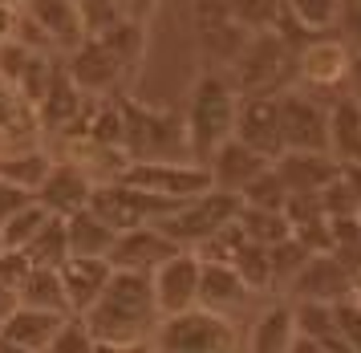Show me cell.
Returning <instances> with one entry per match:
<instances>
[{
    "instance_id": "cell-35",
    "label": "cell",
    "mask_w": 361,
    "mask_h": 353,
    "mask_svg": "<svg viewBox=\"0 0 361 353\" xmlns=\"http://www.w3.org/2000/svg\"><path fill=\"white\" fill-rule=\"evenodd\" d=\"M284 16V0H235V20L247 32H268L280 25Z\"/></svg>"
},
{
    "instance_id": "cell-31",
    "label": "cell",
    "mask_w": 361,
    "mask_h": 353,
    "mask_svg": "<svg viewBox=\"0 0 361 353\" xmlns=\"http://www.w3.org/2000/svg\"><path fill=\"white\" fill-rule=\"evenodd\" d=\"M45 220H49V211L41 208L37 199H29V203H20L4 224H0V244L4 248H17V252H25L29 244L37 240V232L45 227Z\"/></svg>"
},
{
    "instance_id": "cell-1",
    "label": "cell",
    "mask_w": 361,
    "mask_h": 353,
    "mask_svg": "<svg viewBox=\"0 0 361 353\" xmlns=\"http://www.w3.org/2000/svg\"><path fill=\"white\" fill-rule=\"evenodd\" d=\"M90 333L98 337V345H138L150 341L154 325H159V305H154V289H150L147 273H126L114 268L102 297L94 309L85 313Z\"/></svg>"
},
{
    "instance_id": "cell-3",
    "label": "cell",
    "mask_w": 361,
    "mask_h": 353,
    "mask_svg": "<svg viewBox=\"0 0 361 353\" xmlns=\"http://www.w3.org/2000/svg\"><path fill=\"white\" fill-rule=\"evenodd\" d=\"M224 78L231 81V90L240 97H272L296 85V49L288 37H280L276 29L252 32L247 45L240 49V57L224 69Z\"/></svg>"
},
{
    "instance_id": "cell-20",
    "label": "cell",
    "mask_w": 361,
    "mask_h": 353,
    "mask_svg": "<svg viewBox=\"0 0 361 353\" xmlns=\"http://www.w3.org/2000/svg\"><path fill=\"white\" fill-rule=\"evenodd\" d=\"M293 341H296V321H293V305L284 297H272L244 325V353H288Z\"/></svg>"
},
{
    "instance_id": "cell-37",
    "label": "cell",
    "mask_w": 361,
    "mask_h": 353,
    "mask_svg": "<svg viewBox=\"0 0 361 353\" xmlns=\"http://www.w3.org/2000/svg\"><path fill=\"white\" fill-rule=\"evenodd\" d=\"M333 321H337V337L349 345V353H361V301H357V292L333 305Z\"/></svg>"
},
{
    "instance_id": "cell-5",
    "label": "cell",
    "mask_w": 361,
    "mask_h": 353,
    "mask_svg": "<svg viewBox=\"0 0 361 353\" xmlns=\"http://www.w3.org/2000/svg\"><path fill=\"white\" fill-rule=\"evenodd\" d=\"M147 345L154 353H244V325L195 305L175 317H159Z\"/></svg>"
},
{
    "instance_id": "cell-14",
    "label": "cell",
    "mask_w": 361,
    "mask_h": 353,
    "mask_svg": "<svg viewBox=\"0 0 361 353\" xmlns=\"http://www.w3.org/2000/svg\"><path fill=\"white\" fill-rule=\"evenodd\" d=\"M94 187H98V183L90 179L85 167H78L73 159H57V162H53V171L45 175V183H41V191H37L33 199L49 211V215L69 220V215H78V211L90 208Z\"/></svg>"
},
{
    "instance_id": "cell-16",
    "label": "cell",
    "mask_w": 361,
    "mask_h": 353,
    "mask_svg": "<svg viewBox=\"0 0 361 353\" xmlns=\"http://www.w3.org/2000/svg\"><path fill=\"white\" fill-rule=\"evenodd\" d=\"M66 73H69V81H73L85 97H114L110 90L122 81L126 65L118 61L98 37H85L82 45L73 49V57L66 61Z\"/></svg>"
},
{
    "instance_id": "cell-7",
    "label": "cell",
    "mask_w": 361,
    "mask_h": 353,
    "mask_svg": "<svg viewBox=\"0 0 361 353\" xmlns=\"http://www.w3.org/2000/svg\"><path fill=\"white\" fill-rule=\"evenodd\" d=\"M280 106V134H284V155L300 150V155H329V97L309 94V90H284L276 94Z\"/></svg>"
},
{
    "instance_id": "cell-8",
    "label": "cell",
    "mask_w": 361,
    "mask_h": 353,
    "mask_svg": "<svg viewBox=\"0 0 361 353\" xmlns=\"http://www.w3.org/2000/svg\"><path fill=\"white\" fill-rule=\"evenodd\" d=\"M118 179L130 183V187H138V191H147V195H159V199H166V203H187V199H195V195L212 191L207 167H199V162H191V159L130 162Z\"/></svg>"
},
{
    "instance_id": "cell-2",
    "label": "cell",
    "mask_w": 361,
    "mask_h": 353,
    "mask_svg": "<svg viewBox=\"0 0 361 353\" xmlns=\"http://www.w3.org/2000/svg\"><path fill=\"white\" fill-rule=\"evenodd\" d=\"M235 110H240V94L231 90L224 69H203L191 85V94H187V110H183L191 162L203 167L235 134Z\"/></svg>"
},
{
    "instance_id": "cell-38",
    "label": "cell",
    "mask_w": 361,
    "mask_h": 353,
    "mask_svg": "<svg viewBox=\"0 0 361 353\" xmlns=\"http://www.w3.org/2000/svg\"><path fill=\"white\" fill-rule=\"evenodd\" d=\"M29 273H33V260L25 256V252H17V248H0V289H8L13 297H17L20 285L29 280Z\"/></svg>"
},
{
    "instance_id": "cell-11",
    "label": "cell",
    "mask_w": 361,
    "mask_h": 353,
    "mask_svg": "<svg viewBox=\"0 0 361 353\" xmlns=\"http://www.w3.org/2000/svg\"><path fill=\"white\" fill-rule=\"evenodd\" d=\"M199 276H203V260L195 252H175L150 273L159 317H175V313H187L199 305Z\"/></svg>"
},
{
    "instance_id": "cell-6",
    "label": "cell",
    "mask_w": 361,
    "mask_h": 353,
    "mask_svg": "<svg viewBox=\"0 0 361 353\" xmlns=\"http://www.w3.org/2000/svg\"><path fill=\"white\" fill-rule=\"evenodd\" d=\"M235 211H240V199H235V195L207 191V195H195V199L179 203L159 227H163L179 248L195 252L199 244H207L215 232H224V227L235 220Z\"/></svg>"
},
{
    "instance_id": "cell-43",
    "label": "cell",
    "mask_w": 361,
    "mask_h": 353,
    "mask_svg": "<svg viewBox=\"0 0 361 353\" xmlns=\"http://www.w3.org/2000/svg\"><path fill=\"white\" fill-rule=\"evenodd\" d=\"M13 309H17V297H13L8 289H0V325H4V317H8Z\"/></svg>"
},
{
    "instance_id": "cell-17",
    "label": "cell",
    "mask_w": 361,
    "mask_h": 353,
    "mask_svg": "<svg viewBox=\"0 0 361 353\" xmlns=\"http://www.w3.org/2000/svg\"><path fill=\"white\" fill-rule=\"evenodd\" d=\"M203 167H207V175H212V191H224V195H235V199H240L247 183H256L272 162L260 159L256 150H247L244 143L228 138Z\"/></svg>"
},
{
    "instance_id": "cell-32",
    "label": "cell",
    "mask_w": 361,
    "mask_h": 353,
    "mask_svg": "<svg viewBox=\"0 0 361 353\" xmlns=\"http://www.w3.org/2000/svg\"><path fill=\"white\" fill-rule=\"evenodd\" d=\"M231 268L244 276L247 289L272 297V264H268V248H260V244H252V240H240L235 256H231Z\"/></svg>"
},
{
    "instance_id": "cell-28",
    "label": "cell",
    "mask_w": 361,
    "mask_h": 353,
    "mask_svg": "<svg viewBox=\"0 0 361 353\" xmlns=\"http://www.w3.org/2000/svg\"><path fill=\"white\" fill-rule=\"evenodd\" d=\"M312 260V252L305 244L288 236V240H280L268 248V264H272V297H284V292L293 289V280L300 276V268Z\"/></svg>"
},
{
    "instance_id": "cell-15",
    "label": "cell",
    "mask_w": 361,
    "mask_h": 353,
    "mask_svg": "<svg viewBox=\"0 0 361 353\" xmlns=\"http://www.w3.org/2000/svg\"><path fill=\"white\" fill-rule=\"evenodd\" d=\"M175 252H187L179 244L166 236L159 224H147V227H130V232H118L114 248H110V268H126V273H154L163 260H171Z\"/></svg>"
},
{
    "instance_id": "cell-33",
    "label": "cell",
    "mask_w": 361,
    "mask_h": 353,
    "mask_svg": "<svg viewBox=\"0 0 361 353\" xmlns=\"http://www.w3.org/2000/svg\"><path fill=\"white\" fill-rule=\"evenodd\" d=\"M288 203V187L280 183L276 167H268L256 183H247L244 195H240V208H256V211H284Z\"/></svg>"
},
{
    "instance_id": "cell-39",
    "label": "cell",
    "mask_w": 361,
    "mask_h": 353,
    "mask_svg": "<svg viewBox=\"0 0 361 353\" xmlns=\"http://www.w3.org/2000/svg\"><path fill=\"white\" fill-rule=\"evenodd\" d=\"M337 37L349 49H361V0H341V16H337Z\"/></svg>"
},
{
    "instance_id": "cell-41",
    "label": "cell",
    "mask_w": 361,
    "mask_h": 353,
    "mask_svg": "<svg viewBox=\"0 0 361 353\" xmlns=\"http://www.w3.org/2000/svg\"><path fill=\"white\" fill-rule=\"evenodd\" d=\"M98 353H154L147 341H138V345H98Z\"/></svg>"
},
{
    "instance_id": "cell-21",
    "label": "cell",
    "mask_w": 361,
    "mask_h": 353,
    "mask_svg": "<svg viewBox=\"0 0 361 353\" xmlns=\"http://www.w3.org/2000/svg\"><path fill=\"white\" fill-rule=\"evenodd\" d=\"M110 273H114L110 260H82V256H69L66 264L57 268L61 289H66V305H69L73 317H85V313L94 309V301L102 297Z\"/></svg>"
},
{
    "instance_id": "cell-10",
    "label": "cell",
    "mask_w": 361,
    "mask_h": 353,
    "mask_svg": "<svg viewBox=\"0 0 361 353\" xmlns=\"http://www.w3.org/2000/svg\"><path fill=\"white\" fill-rule=\"evenodd\" d=\"M272 297L247 289L244 276L235 273L231 264H203V276H199V309L207 313H219V317H231L235 325H247Z\"/></svg>"
},
{
    "instance_id": "cell-42",
    "label": "cell",
    "mask_w": 361,
    "mask_h": 353,
    "mask_svg": "<svg viewBox=\"0 0 361 353\" xmlns=\"http://www.w3.org/2000/svg\"><path fill=\"white\" fill-rule=\"evenodd\" d=\"M288 353H329V349H325V345H317V341H309V337H296Z\"/></svg>"
},
{
    "instance_id": "cell-34",
    "label": "cell",
    "mask_w": 361,
    "mask_h": 353,
    "mask_svg": "<svg viewBox=\"0 0 361 353\" xmlns=\"http://www.w3.org/2000/svg\"><path fill=\"white\" fill-rule=\"evenodd\" d=\"M41 353H98V337L90 333L85 317H73V313H69L66 321H61V329L53 333L49 345Z\"/></svg>"
},
{
    "instance_id": "cell-24",
    "label": "cell",
    "mask_w": 361,
    "mask_h": 353,
    "mask_svg": "<svg viewBox=\"0 0 361 353\" xmlns=\"http://www.w3.org/2000/svg\"><path fill=\"white\" fill-rule=\"evenodd\" d=\"M53 155H45L41 146H20V150H4L0 155V183L17 187L25 195H37L45 175L53 171Z\"/></svg>"
},
{
    "instance_id": "cell-25",
    "label": "cell",
    "mask_w": 361,
    "mask_h": 353,
    "mask_svg": "<svg viewBox=\"0 0 361 353\" xmlns=\"http://www.w3.org/2000/svg\"><path fill=\"white\" fill-rule=\"evenodd\" d=\"M66 232H69V256H82V260H106L110 248H114V240H118L114 227L90 208L78 211V215H69Z\"/></svg>"
},
{
    "instance_id": "cell-45",
    "label": "cell",
    "mask_w": 361,
    "mask_h": 353,
    "mask_svg": "<svg viewBox=\"0 0 361 353\" xmlns=\"http://www.w3.org/2000/svg\"><path fill=\"white\" fill-rule=\"evenodd\" d=\"M134 4H138V8H150V4H154V0H134Z\"/></svg>"
},
{
    "instance_id": "cell-23",
    "label": "cell",
    "mask_w": 361,
    "mask_h": 353,
    "mask_svg": "<svg viewBox=\"0 0 361 353\" xmlns=\"http://www.w3.org/2000/svg\"><path fill=\"white\" fill-rule=\"evenodd\" d=\"M69 313H45V309H29V305H17L4 325H0V341H8V345H20V349H33L41 353L49 345V337L61 329Z\"/></svg>"
},
{
    "instance_id": "cell-30",
    "label": "cell",
    "mask_w": 361,
    "mask_h": 353,
    "mask_svg": "<svg viewBox=\"0 0 361 353\" xmlns=\"http://www.w3.org/2000/svg\"><path fill=\"white\" fill-rule=\"evenodd\" d=\"M25 256L33 260V268H61L69 260V232H66V220L49 215L45 227L37 232V240L25 248Z\"/></svg>"
},
{
    "instance_id": "cell-9",
    "label": "cell",
    "mask_w": 361,
    "mask_h": 353,
    "mask_svg": "<svg viewBox=\"0 0 361 353\" xmlns=\"http://www.w3.org/2000/svg\"><path fill=\"white\" fill-rule=\"evenodd\" d=\"M345 73H349V45L337 32L309 37L296 49V90L333 97L345 90Z\"/></svg>"
},
{
    "instance_id": "cell-40",
    "label": "cell",
    "mask_w": 361,
    "mask_h": 353,
    "mask_svg": "<svg viewBox=\"0 0 361 353\" xmlns=\"http://www.w3.org/2000/svg\"><path fill=\"white\" fill-rule=\"evenodd\" d=\"M345 94L361 102V49H349V73H345Z\"/></svg>"
},
{
    "instance_id": "cell-22",
    "label": "cell",
    "mask_w": 361,
    "mask_h": 353,
    "mask_svg": "<svg viewBox=\"0 0 361 353\" xmlns=\"http://www.w3.org/2000/svg\"><path fill=\"white\" fill-rule=\"evenodd\" d=\"M272 167H276L280 183L288 187V195H321L333 179L341 175V167L329 155H300V150L280 155Z\"/></svg>"
},
{
    "instance_id": "cell-44",
    "label": "cell",
    "mask_w": 361,
    "mask_h": 353,
    "mask_svg": "<svg viewBox=\"0 0 361 353\" xmlns=\"http://www.w3.org/2000/svg\"><path fill=\"white\" fill-rule=\"evenodd\" d=\"M0 353H33V349H20V345H8V341H0Z\"/></svg>"
},
{
    "instance_id": "cell-13",
    "label": "cell",
    "mask_w": 361,
    "mask_h": 353,
    "mask_svg": "<svg viewBox=\"0 0 361 353\" xmlns=\"http://www.w3.org/2000/svg\"><path fill=\"white\" fill-rule=\"evenodd\" d=\"M235 143H244L247 150H256L260 159L276 162L284 155V134H280V106L272 97H240L235 110Z\"/></svg>"
},
{
    "instance_id": "cell-12",
    "label": "cell",
    "mask_w": 361,
    "mask_h": 353,
    "mask_svg": "<svg viewBox=\"0 0 361 353\" xmlns=\"http://www.w3.org/2000/svg\"><path fill=\"white\" fill-rule=\"evenodd\" d=\"M357 292V280L353 273L345 268L341 260L333 256V252H321V256H312L300 276L293 280V289L284 292V301H317V305H337L345 297H353Z\"/></svg>"
},
{
    "instance_id": "cell-29",
    "label": "cell",
    "mask_w": 361,
    "mask_h": 353,
    "mask_svg": "<svg viewBox=\"0 0 361 353\" xmlns=\"http://www.w3.org/2000/svg\"><path fill=\"white\" fill-rule=\"evenodd\" d=\"M284 16L293 20L300 32L321 37V32L337 29V16H341V0H284Z\"/></svg>"
},
{
    "instance_id": "cell-46",
    "label": "cell",
    "mask_w": 361,
    "mask_h": 353,
    "mask_svg": "<svg viewBox=\"0 0 361 353\" xmlns=\"http://www.w3.org/2000/svg\"><path fill=\"white\" fill-rule=\"evenodd\" d=\"M0 248H4V244H0Z\"/></svg>"
},
{
    "instance_id": "cell-19",
    "label": "cell",
    "mask_w": 361,
    "mask_h": 353,
    "mask_svg": "<svg viewBox=\"0 0 361 353\" xmlns=\"http://www.w3.org/2000/svg\"><path fill=\"white\" fill-rule=\"evenodd\" d=\"M329 159L337 167H357L361 162V102L353 94H333L329 97Z\"/></svg>"
},
{
    "instance_id": "cell-36",
    "label": "cell",
    "mask_w": 361,
    "mask_h": 353,
    "mask_svg": "<svg viewBox=\"0 0 361 353\" xmlns=\"http://www.w3.org/2000/svg\"><path fill=\"white\" fill-rule=\"evenodd\" d=\"M321 199V211H325V220H357V195L349 191V183H345V175H337L333 183H329L325 191L317 195Z\"/></svg>"
},
{
    "instance_id": "cell-18",
    "label": "cell",
    "mask_w": 361,
    "mask_h": 353,
    "mask_svg": "<svg viewBox=\"0 0 361 353\" xmlns=\"http://www.w3.org/2000/svg\"><path fill=\"white\" fill-rule=\"evenodd\" d=\"M25 20L45 32V45L78 49L85 41V16L78 0H25Z\"/></svg>"
},
{
    "instance_id": "cell-4",
    "label": "cell",
    "mask_w": 361,
    "mask_h": 353,
    "mask_svg": "<svg viewBox=\"0 0 361 353\" xmlns=\"http://www.w3.org/2000/svg\"><path fill=\"white\" fill-rule=\"evenodd\" d=\"M122 150L130 162H175L187 155V130L179 110L142 106L134 97H122Z\"/></svg>"
},
{
    "instance_id": "cell-27",
    "label": "cell",
    "mask_w": 361,
    "mask_h": 353,
    "mask_svg": "<svg viewBox=\"0 0 361 353\" xmlns=\"http://www.w3.org/2000/svg\"><path fill=\"white\" fill-rule=\"evenodd\" d=\"M235 227L240 236L260 248H272V244L288 240L293 236V224L284 220V211H256V208H240L235 211Z\"/></svg>"
},
{
    "instance_id": "cell-26",
    "label": "cell",
    "mask_w": 361,
    "mask_h": 353,
    "mask_svg": "<svg viewBox=\"0 0 361 353\" xmlns=\"http://www.w3.org/2000/svg\"><path fill=\"white\" fill-rule=\"evenodd\" d=\"M17 305L45 309V313H69L66 289H61V276H57V268H33V273H29V280H25V285H20V292H17Z\"/></svg>"
}]
</instances>
